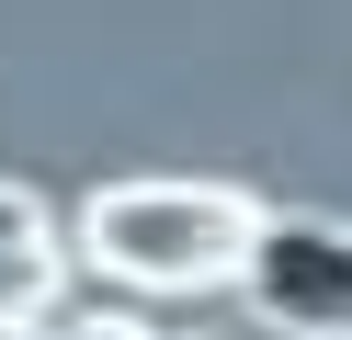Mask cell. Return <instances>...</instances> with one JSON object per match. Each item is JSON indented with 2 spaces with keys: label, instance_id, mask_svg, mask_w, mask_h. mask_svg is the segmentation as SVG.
<instances>
[{
  "label": "cell",
  "instance_id": "3957f363",
  "mask_svg": "<svg viewBox=\"0 0 352 340\" xmlns=\"http://www.w3.org/2000/svg\"><path fill=\"white\" fill-rule=\"evenodd\" d=\"M46 295H57V238H46V204H34L23 181H0V329H23Z\"/></svg>",
  "mask_w": 352,
  "mask_h": 340
},
{
  "label": "cell",
  "instance_id": "6da1fadb",
  "mask_svg": "<svg viewBox=\"0 0 352 340\" xmlns=\"http://www.w3.org/2000/svg\"><path fill=\"white\" fill-rule=\"evenodd\" d=\"M261 204L228 181H102L80 204V249L137 295H205V284H250L261 249Z\"/></svg>",
  "mask_w": 352,
  "mask_h": 340
},
{
  "label": "cell",
  "instance_id": "7a4b0ae2",
  "mask_svg": "<svg viewBox=\"0 0 352 340\" xmlns=\"http://www.w3.org/2000/svg\"><path fill=\"white\" fill-rule=\"evenodd\" d=\"M250 306L284 340H352V227L273 216L250 249Z\"/></svg>",
  "mask_w": 352,
  "mask_h": 340
},
{
  "label": "cell",
  "instance_id": "277c9868",
  "mask_svg": "<svg viewBox=\"0 0 352 340\" xmlns=\"http://www.w3.org/2000/svg\"><path fill=\"white\" fill-rule=\"evenodd\" d=\"M102 340H125V329H102Z\"/></svg>",
  "mask_w": 352,
  "mask_h": 340
}]
</instances>
